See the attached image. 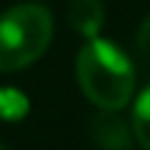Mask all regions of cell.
I'll return each instance as SVG.
<instances>
[{"label":"cell","instance_id":"6da1fadb","mask_svg":"<svg viewBox=\"0 0 150 150\" xmlns=\"http://www.w3.org/2000/svg\"><path fill=\"white\" fill-rule=\"evenodd\" d=\"M78 85L100 110H120L135 90V70L130 58L105 38H90L75 60Z\"/></svg>","mask_w":150,"mask_h":150},{"label":"cell","instance_id":"7a4b0ae2","mask_svg":"<svg viewBox=\"0 0 150 150\" xmlns=\"http://www.w3.org/2000/svg\"><path fill=\"white\" fill-rule=\"evenodd\" d=\"M53 15L45 5H15L0 15V73H15L33 65L48 50Z\"/></svg>","mask_w":150,"mask_h":150},{"label":"cell","instance_id":"3957f363","mask_svg":"<svg viewBox=\"0 0 150 150\" xmlns=\"http://www.w3.org/2000/svg\"><path fill=\"white\" fill-rule=\"evenodd\" d=\"M115 112L118 110H103V115L93 118V138L103 150H128L130 148V133Z\"/></svg>","mask_w":150,"mask_h":150},{"label":"cell","instance_id":"277c9868","mask_svg":"<svg viewBox=\"0 0 150 150\" xmlns=\"http://www.w3.org/2000/svg\"><path fill=\"white\" fill-rule=\"evenodd\" d=\"M68 18L70 25L90 40V38H98L103 23H105V8L100 0H70Z\"/></svg>","mask_w":150,"mask_h":150},{"label":"cell","instance_id":"5b68a950","mask_svg":"<svg viewBox=\"0 0 150 150\" xmlns=\"http://www.w3.org/2000/svg\"><path fill=\"white\" fill-rule=\"evenodd\" d=\"M30 110L25 93L15 90V88H0V120L5 123H18L23 120Z\"/></svg>","mask_w":150,"mask_h":150},{"label":"cell","instance_id":"8992f818","mask_svg":"<svg viewBox=\"0 0 150 150\" xmlns=\"http://www.w3.org/2000/svg\"><path fill=\"white\" fill-rule=\"evenodd\" d=\"M133 133L145 150H150V85L138 95L133 108Z\"/></svg>","mask_w":150,"mask_h":150},{"label":"cell","instance_id":"52a82bcc","mask_svg":"<svg viewBox=\"0 0 150 150\" xmlns=\"http://www.w3.org/2000/svg\"><path fill=\"white\" fill-rule=\"evenodd\" d=\"M138 50L143 58H150V15L143 20V25L138 30Z\"/></svg>","mask_w":150,"mask_h":150},{"label":"cell","instance_id":"ba28073f","mask_svg":"<svg viewBox=\"0 0 150 150\" xmlns=\"http://www.w3.org/2000/svg\"><path fill=\"white\" fill-rule=\"evenodd\" d=\"M0 150H5V145H3V143H0Z\"/></svg>","mask_w":150,"mask_h":150}]
</instances>
